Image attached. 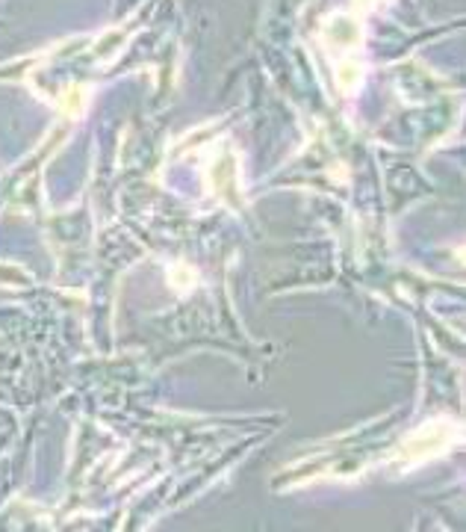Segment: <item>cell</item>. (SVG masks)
I'll return each mask as SVG.
<instances>
[{"instance_id": "6da1fadb", "label": "cell", "mask_w": 466, "mask_h": 532, "mask_svg": "<svg viewBox=\"0 0 466 532\" xmlns=\"http://www.w3.org/2000/svg\"><path fill=\"white\" fill-rule=\"evenodd\" d=\"M446 441H449L446 426H437V423L428 426L425 423L413 438L404 443V456L407 459H425V456H431V452H437L440 447H446Z\"/></svg>"}, {"instance_id": "7a4b0ae2", "label": "cell", "mask_w": 466, "mask_h": 532, "mask_svg": "<svg viewBox=\"0 0 466 532\" xmlns=\"http://www.w3.org/2000/svg\"><path fill=\"white\" fill-rule=\"evenodd\" d=\"M337 83L342 89H351V83H357V65H354V62H342L339 71H337Z\"/></svg>"}, {"instance_id": "3957f363", "label": "cell", "mask_w": 466, "mask_h": 532, "mask_svg": "<svg viewBox=\"0 0 466 532\" xmlns=\"http://www.w3.org/2000/svg\"><path fill=\"white\" fill-rule=\"evenodd\" d=\"M80 101H83V89H80V86L65 92V104H68L71 113H80Z\"/></svg>"}]
</instances>
